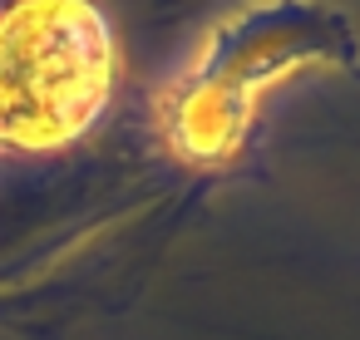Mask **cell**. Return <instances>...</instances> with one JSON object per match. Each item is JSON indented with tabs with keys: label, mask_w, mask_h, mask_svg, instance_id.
<instances>
[{
	"label": "cell",
	"mask_w": 360,
	"mask_h": 340,
	"mask_svg": "<svg viewBox=\"0 0 360 340\" xmlns=\"http://www.w3.org/2000/svg\"><path fill=\"white\" fill-rule=\"evenodd\" d=\"M114 40L89 0H11L0 11V143L60 148L109 104Z\"/></svg>",
	"instance_id": "cell-1"
}]
</instances>
